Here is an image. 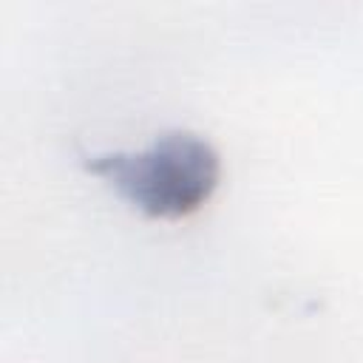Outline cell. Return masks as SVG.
<instances>
[{
	"label": "cell",
	"instance_id": "obj_1",
	"mask_svg": "<svg viewBox=\"0 0 363 363\" xmlns=\"http://www.w3.org/2000/svg\"><path fill=\"white\" fill-rule=\"evenodd\" d=\"M85 170L113 187L130 207L153 218H184L218 187L221 156L199 133L170 130L142 150L85 156Z\"/></svg>",
	"mask_w": 363,
	"mask_h": 363
}]
</instances>
